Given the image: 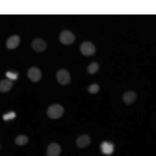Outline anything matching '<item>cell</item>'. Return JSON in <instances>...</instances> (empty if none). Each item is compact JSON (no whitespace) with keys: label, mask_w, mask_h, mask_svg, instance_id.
I'll list each match as a JSON object with an SVG mask.
<instances>
[{"label":"cell","mask_w":156,"mask_h":156,"mask_svg":"<svg viewBox=\"0 0 156 156\" xmlns=\"http://www.w3.org/2000/svg\"><path fill=\"white\" fill-rule=\"evenodd\" d=\"M63 106L61 105H51L48 109H47V114H48V118H51V119H58V118H61L63 116Z\"/></svg>","instance_id":"cell-1"},{"label":"cell","mask_w":156,"mask_h":156,"mask_svg":"<svg viewBox=\"0 0 156 156\" xmlns=\"http://www.w3.org/2000/svg\"><path fill=\"white\" fill-rule=\"evenodd\" d=\"M74 39H76V37H74V34L71 31H63L60 34V42L63 45H71L74 42Z\"/></svg>","instance_id":"cell-2"},{"label":"cell","mask_w":156,"mask_h":156,"mask_svg":"<svg viewBox=\"0 0 156 156\" xmlns=\"http://www.w3.org/2000/svg\"><path fill=\"white\" fill-rule=\"evenodd\" d=\"M56 79H58V82L61 85H66V84L71 82V76H69V73L66 69H60V71L56 73Z\"/></svg>","instance_id":"cell-3"},{"label":"cell","mask_w":156,"mask_h":156,"mask_svg":"<svg viewBox=\"0 0 156 156\" xmlns=\"http://www.w3.org/2000/svg\"><path fill=\"white\" fill-rule=\"evenodd\" d=\"M80 53H82L84 56H90L95 53V45L92 42H84L82 45H80Z\"/></svg>","instance_id":"cell-4"},{"label":"cell","mask_w":156,"mask_h":156,"mask_svg":"<svg viewBox=\"0 0 156 156\" xmlns=\"http://www.w3.org/2000/svg\"><path fill=\"white\" fill-rule=\"evenodd\" d=\"M27 76H29V79L32 80V82H39L40 77H42V73H40L39 68L32 66V68H29V71H27Z\"/></svg>","instance_id":"cell-5"},{"label":"cell","mask_w":156,"mask_h":156,"mask_svg":"<svg viewBox=\"0 0 156 156\" xmlns=\"http://www.w3.org/2000/svg\"><path fill=\"white\" fill-rule=\"evenodd\" d=\"M61 153V147L58 143H50L47 148V156H60Z\"/></svg>","instance_id":"cell-6"},{"label":"cell","mask_w":156,"mask_h":156,"mask_svg":"<svg viewBox=\"0 0 156 156\" xmlns=\"http://www.w3.org/2000/svg\"><path fill=\"white\" fill-rule=\"evenodd\" d=\"M45 48H47V44H45V40H42V39H34V40H32V50H36V51H44Z\"/></svg>","instance_id":"cell-7"},{"label":"cell","mask_w":156,"mask_h":156,"mask_svg":"<svg viewBox=\"0 0 156 156\" xmlns=\"http://www.w3.org/2000/svg\"><path fill=\"white\" fill-rule=\"evenodd\" d=\"M135 98H137V94L132 92V90H129V92H126V94L122 95V101L127 103V105H130V103L135 101Z\"/></svg>","instance_id":"cell-8"},{"label":"cell","mask_w":156,"mask_h":156,"mask_svg":"<svg viewBox=\"0 0 156 156\" xmlns=\"http://www.w3.org/2000/svg\"><path fill=\"white\" fill-rule=\"evenodd\" d=\"M89 143H90V137H89V135H80V137H77V140H76V145H77L79 148L89 147Z\"/></svg>","instance_id":"cell-9"},{"label":"cell","mask_w":156,"mask_h":156,"mask_svg":"<svg viewBox=\"0 0 156 156\" xmlns=\"http://www.w3.org/2000/svg\"><path fill=\"white\" fill-rule=\"evenodd\" d=\"M18 45H20V37H18V36H11V37H8V40H7V47H8L10 50L16 48Z\"/></svg>","instance_id":"cell-10"},{"label":"cell","mask_w":156,"mask_h":156,"mask_svg":"<svg viewBox=\"0 0 156 156\" xmlns=\"http://www.w3.org/2000/svg\"><path fill=\"white\" fill-rule=\"evenodd\" d=\"M11 87H13V82L10 79L0 80V92H8V90H11Z\"/></svg>","instance_id":"cell-11"},{"label":"cell","mask_w":156,"mask_h":156,"mask_svg":"<svg viewBox=\"0 0 156 156\" xmlns=\"http://www.w3.org/2000/svg\"><path fill=\"white\" fill-rule=\"evenodd\" d=\"M15 142H16V145L23 147V145H26V143H27V137H26V135H18Z\"/></svg>","instance_id":"cell-12"},{"label":"cell","mask_w":156,"mask_h":156,"mask_svg":"<svg viewBox=\"0 0 156 156\" xmlns=\"http://www.w3.org/2000/svg\"><path fill=\"white\" fill-rule=\"evenodd\" d=\"M101 151L103 153H111L113 151V145H111V143H101Z\"/></svg>","instance_id":"cell-13"},{"label":"cell","mask_w":156,"mask_h":156,"mask_svg":"<svg viewBox=\"0 0 156 156\" xmlns=\"http://www.w3.org/2000/svg\"><path fill=\"white\" fill-rule=\"evenodd\" d=\"M87 71H89L90 74H95V73L98 71V63H90V65H89V69H87Z\"/></svg>","instance_id":"cell-14"},{"label":"cell","mask_w":156,"mask_h":156,"mask_svg":"<svg viewBox=\"0 0 156 156\" xmlns=\"http://www.w3.org/2000/svg\"><path fill=\"white\" fill-rule=\"evenodd\" d=\"M98 90H100V87H98L97 84H92L90 87H89V92H90V94H98Z\"/></svg>","instance_id":"cell-15"},{"label":"cell","mask_w":156,"mask_h":156,"mask_svg":"<svg viewBox=\"0 0 156 156\" xmlns=\"http://www.w3.org/2000/svg\"><path fill=\"white\" fill-rule=\"evenodd\" d=\"M8 77H11V79H15V77H18V74H13V73H8Z\"/></svg>","instance_id":"cell-16"}]
</instances>
